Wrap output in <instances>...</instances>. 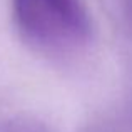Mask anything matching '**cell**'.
<instances>
[{"mask_svg":"<svg viewBox=\"0 0 132 132\" xmlns=\"http://www.w3.org/2000/svg\"><path fill=\"white\" fill-rule=\"evenodd\" d=\"M0 132H48V129L39 119L27 116H15L0 122Z\"/></svg>","mask_w":132,"mask_h":132,"instance_id":"2","label":"cell"},{"mask_svg":"<svg viewBox=\"0 0 132 132\" xmlns=\"http://www.w3.org/2000/svg\"><path fill=\"white\" fill-rule=\"evenodd\" d=\"M20 35L44 52H70L85 45L92 20L84 0H12Z\"/></svg>","mask_w":132,"mask_h":132,"instance_id":"1","label":"cell"}]
</instances>
